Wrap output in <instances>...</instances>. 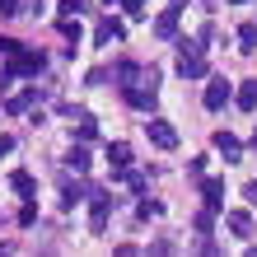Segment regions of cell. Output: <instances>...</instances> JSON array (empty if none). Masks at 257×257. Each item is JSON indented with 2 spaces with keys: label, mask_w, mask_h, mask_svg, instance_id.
I'll list each match as a JSON object with an SVG mask.
<instances>
[{
  "label": "cell",
  "mask_w": 257,
  "mask_h": 257,
  "mask_svg": "<svg viewBox=\"0 0 257 257\" xmlns=\"http://www.w3.org/2000/svg\"><path fill=\"white\" fill-rule=\"evenodd\" d=\"M210 66H206V56H201V47H196L192 38H178V75L183 80H201Z\"/></svg>",
  "instance_id": "6da1fadb"
},
{
  "label": "cell",
  "mask_w": 257,
  "mask_h": 257,
  "mask_svg": "<svg viewBox=\"0 0 257 257\" xmlns=\"http://www.w3.org/2000/svg\"><path fill=\"white\" fill-rule=\"evenodd\" d=\"M42 66H47V56H42V52H19V47H14L5 56V84L19 80V75H38ZM5 84H0V89H5Z\"/></svg>",
  "instance_id": "7a4b0ae2"
},
{
  "label": "cell",
  "mask_w": 257,
  "mask_h": 257,
  "mask_svg": "<svg viewBox=\"0 0 257 257\" xmlns=\"http://www.w3.org/2000/svg\"><path fill=\"white\" fill-rule=\"evenodd\" d=\"M122 94H126V103H131V108H141V112H150V108H155V80L122 84Z\"/></svg>",
  "instance_id": "3957f363"
},
{
  "label": "cell",
  "mask_w": 257,
  "mask_h": 257,
  "mask_svg": "<svg viewBox=\"0 0 257 257\" xmlns=\"http://www.w3.org/2000/svg\"><path fill=\"white\" fill-rule=\"evenodd\" d=\"M145 136H150V145H159V150H178V131L164 122V117H150V122H145Z\"/></svg>",
  "instance_id": "277c9868"
},
{
  "label": "cell",
  "mask_w": 257,
  "mask_h": 257,
  "mask_svg": "<svg viewBox=\"0 0 257 257\" xmlns=\"http://www.w3.org/2000/svg\"><path fill=\"white\" fill-rule=\"evenodd\" d=\"M94 196V210H89V234H103L108 229V215H112V196L108 192H89Z\"/></svg>",
  "instance_id": "5b68a950"
},
{
  "label": "cell",
  "mask_w": 257,
  "mask_h": 257,
  "mask_svg": "<svg viewBox=\"0 0 257 257\" xmlns=\"http://www.w3.org/2000/svg\"><path fill=\"white\" fill-rule=\"evenodd\" d=\"M178 10H183V0H173V5L155 19V38H164V42H169V38H178Z\"/></svg>",
  "instance_id": "8992f818"
},
{
  "label": "cell",
  "mask_w": 257,
  "mask_h": 257,
  "mask_svg": "<svg viewBox=\"0 0 257 257\" xmlns=\"http://www.w3.org/2000/svg\"><path fill=\"white\" fill-rule=\"evenodd\" d=\"M229 98H234V89H229V84H224V80H210V84H206V98H201V103H206L210 112H220V108H224Z\"/></svg>",
  "instance_id": "52a82bcc"
},
{
  "label": "cell",
  "mask_w": 257,
  "mask_h": 257,
  "mask_svg": "<svg viewBox=\"0 0 257 257\" xmlns=\"http://www.w3.org/2000/svg\"><path fill=\"white\" fill-rule=\"evenodd\" d=\"M215 150L224 155V164H238V159H243V141L229 136V131H215Z\"/></svg>",
  "instance_id": "ba28073f"
},
{
  "label": "cell",
  "mask_w": 257,
  "mask_h": 257,
  "mask_svg": "<svg viewBox=\"0 0 257 257\" xmlns=\"http://www.w3.org/2000/svg\"><path fill=\"white\" fill-rule=\"evenodd\" d=\"M126 38V24L122 19H103L98 28H94V42H98V47H108V42H122Z\"/></svg>",
  "instance_id": "9c48e42d"
},
{
  "label": "cell",
  "mask_w": 257,
  "mask_h": 257,
  "mask_svg": "<svg viewBox=\"0 0 257 257\" xmlns=\"http://www.w3.org/2000/svg\"><path fill=\"white\" fill-rule=\"evenodd\" d=\"M201 196H206L210 210H224V183L220 178H201Z\"/></svg>",
  "instance_id": "30bf717a"
},
{
  "label": "cell",
  "mask_w": 257,
  "mask_h": 257,
  "mask_svg": "<svg viewBox=\"0 0 257 257\" xmlns=\"http://www.w3.org/2000/svg\"><path fill=\"white\" fill-rule=\"evenodd\" d=\"M224 224H229V234H238V238L252 234V215H248V210H229V215H224Z\"/></svg>",
  "instance_id": "8fae6325"
},
{
  "label": "cell",
  "mask_w": 257,
  "mask_h": 257,
  "mask_svg": "<svg viewBox=\"0 0 257 257\" xmlns=\"http://www.w3.org/2000/svg\"><path fill=\"white\" fill-rule=\"evenodd\" d=\"M234 103H238V108H243V112H257V80H243V84H238Z\"/></svg>",
  "instance_id": "7c38bea8"
},
{
  "label": "cell",
  "mask_w": 257,
  "mask_h": 257,
  "mask_svg": "<svg viewBox=\"0 0 257 257\" xmlns=\"http://www.w3.org/2000/svg\"><path fill=\"white\" fill-rule=\"evenodd\" d=\"M10 187L19 192V196H33V192H38V183H33V173H24V169H14V173H10Z\"/></svg>",
  "instance_id": "4fadbf2b"
},
{
  "label": "cell",
  "mask_w": 257,
  "mask_h": 257,
  "mask_svg": "<svg viewBox=\"0 0 257 257\" xmlns=\"http://www.w3.org/2000/svg\"><path fill=\"white\" fill-rule=\"evenodd\" d=\"M38 103V89H24V94H14L10 103H5V112H28Z\"/></svg>",
  "instance_id": "5bb4252c"
},
{
  "label": "cell",
  "mask_w": 257,
  "mask_h": 257,
  "mask_svg": "<svg viewBox=\"0 0 257 257\" xmlns=\"http://www.w3.org/2000/svg\"><path fill=\"white\" fill-rule=\"evenodd\" d=\"M108 164H112V169H126V164H131V145H126V141L108 145Z\"/></svg>",
  "instance_id": "9a60e30c"
},
{
  "label": "cell",
  "mask_w": 257,
  "mask_h": 257,
  "mask_svg": "<svg viewBox=\"0 0 257 257\" xmlns=\"http://www.w3.org/2000/svg\"><path fill=\"white\" fill-rule=\"evenodd\" d=\"M66 169H75V173H84V169H89V150H84V145H75L70 155H66Z\"/></svg>",
  "instance_id": "2e32d148"
},
{
  "label": "cell",
  "mask_w": 257,
  "mask_h": 257,
  "mask_svg": "<svg viewBox=\"0 0 257 257\" xmlns=\"http://www.w3.org/2000/svg\"><path fill=\"white\" fill-rule=\"evenodd\" d=\"M238 52H257V24H243V28H238Z\"/></svg>",
  "instance_id": "e0dca14e"
},
{
  "label": "cell",
  "mask_w": 257,
  "mask_h": 257,
  "mask_svg": "<svg viewBox=\"0 0 257 257\" xmlns=\"http://www.w3.org/2000/svg\"><path fill=\"white\" fill-rule=\"evenodd\" d=\"M28 0H0V19H14V14H24Z\"/></svg>",
  "instance_id": "ac0fdd59"
},
{
  "label": "cell",
  "mask_w": 257,
  "mask_h": 257,
  "mask_svg": "<svg viewBox=\"0 0 257 257\" xmlns=\"http://www.w3.org/2000/svg\"><path fill=\"white\" fill-rule=\"evenodd\" d=\"M192 224H196V234H210V224H215V210L206 206V210H201V215H196Z\"/></svg>",
  "instance_id": "d6986e66"
},
{
  "label": "cell",
  "mask_w": 257,
  "mask_h": 257,
  "mask_svg": "<svg viewBox=\"0 0 257 257\" xmlns=\"http://www.w3.org/2000/svg\"><path fill=\"white\" fill-rule=\"evenodd\" d=\"M159 210H164V206H159V201H150V196H145V201L136 206V215H141V220H150V215H159Z\"/></svg>",
  "instance_id": "ffe728a7"
},
{
  "label": "cell",
  "mask_w": 257,
  "mask_h": 257,
  "mask_svg": "<svg viewBox=\"0 0 257 257\" xmlns=\"http://www.w3.org/2000/svg\"><path fill=\"white\" fill-rule=\"evenodd\" d=\"M122 10L131 14V19H141V14H145V0H122Z\"/></svg>",
  "instance_id": "44dd1931"
},
{
  "label": "cell",
  "mask_w": 257,
  "mask_h": 257,
  "mask_svg": "<svg viewBox=\"0 0 257 257\" xmlns=\"http://www.w3.org/2000/svg\"><path fill=\"white\" fill-rule=\"evenodd\" d=\"M33 220H38V206H33V201H28V206L19 210V224H33Z\"/></svg>",
  "instance_id": "7402d4cb"
},
{
  "label": "cell",
  "mask_w": 257,
  "mask_h": 257,
  "mask_svg": "<svg viewBox=\"0 0 257 257\" xmlns=\"http://www.w3.org/2000/svg\"><path fill=\"white\" fill-rule=\"evenodd\" d=\"M84 10V0H61V14H80Z\"/></svg>",
  "instance_id": "603a6c76"
},
{
  "label": "cell",
  "mask_w": 257,
  "mask_h": 257,
  "mask_svg": "<svg viewBox=\"0 0 257 257\" xmlns=\"http://www.w3.org/2000/svg\"><path fill=\"white\" fill-rule=\"evenodd\" d=\"M14 47H19V42H14V38H0V56H10Z\"/></svg>",
  "instance_id": "cb8c5ba5"
},
{
  "label": "cell",
  "mask_w": 257,
  "mask_h": 257,
  "mask_svg": "<svg viewBox=\"0 0 257 257\" xmlns=\"http://www.w3.org/2000/svg\"><path fill=\"white\" fill-rule=\"evenodd\" d=\"M243 196H248V201H252V210H257V183H248V187H243Z\"/></svg>",
  "instance_id": "d4e9b609"
},
{
  "label": "cell",
  "mask_w": 257,
  "mask_h": 257,
  "mask_svg": "<svg viewBox=\"0 0 257 257\" xmlns=\"http://www.w3.org/2000/svg\"><path fill=\"white\" fill-rule=\"evenodd\" d=\"M10 150H14V141H10V136H0V159H5Z\"/></svg>",
  "instance_id": "484cf974"
},
{
  "label": "cell",
  "mask_w": 257,
  "mask_h": 257,
  "mask_svg": "<svg viewBox=\"0 0 257 257\" xmlns=\"http://www.w3.org/2000/svg\"><path fill=\"white\" fill-rule=\"evenodd\" d=\"M234 5H248V0H234Z\"/></svg>",
  "instance_id": "4316f807"
}]
</instances>
